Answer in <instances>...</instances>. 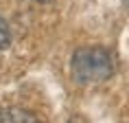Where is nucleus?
<instances>
[{"label":"nucleus","mask_w":129,"mask_h":123,"mask_svg":"<svg viewBox=\"0 0 129 123\" xmlns=\"http://www.w3.org/2000/svg\"><path fill=\"white\" fill-rule=\"evenodd\" d=\"M116 70L114 55L105 46H81L70 57L72 79L81 86L107 81Z\"/></svg>","instance_id":"obj_1"},{"label":"nucleus","mask_w":129,"mask_h":123,"mask_svg":"<svg viewBox=\"0 0 129 123\" xmlns=\"http://www.w3.org/2000/svg\"><path fill=\"white\" fill-rule=\"evenodd\" d=\"M0 123H42V121L24 108H5L0 110Z\"/></svg>","instance_id":"obj_2"},{"label":"nucleus","mask_w":129,"mask_h":123,"mask_svg":"<svg viewBox=\"0 0 129 123\" xmlns=\"http://www.w3.org/2000/svg\"><path fill=\"white\" fill-rule=\"evenodd\" d=\"M9 46H11V29H9L7 20L0 15V51H5Z\"/></svg>","instance_id":"obj_3"},{"label":"nucleus","mask_w":129,"mask_h":123,"mask_svg":"<svg viewBox=\"0 0 129 123\" xmlns=\"http://www.w3.org/2000/svg\"><path fill=\"white\" fill-rule=\"evenodd\" d=\"M68 123H81V119H79V116H72V119H70Z\"/></svg>","instance_id":"obj_4"},{"label":"nucleus","mask_w":129,"mask_h":123,"mask_svg":"<svg viewBox=\"0 0 129 123\" xmlns=\"http://www.w3.org/2000/svg\"><path fill=\"white\" fill-rule=\"evenodd\" d=\"M122 5H125V9H129V0H122Z\"/></svg>","instance_id":"obj_5"},{"label":"nucleus","mask_w":129,"mask_h":123,"mask_svg":"<svg viewBox=\"0 0 129 123\" xmlns=\"http://www.w3.org/2000/svg\"><path fill=\"white\" fill-rule=\"evenodd\" d=\"M33 2H50V0H33Z\"/></svg>","instance_id":"obj_6"}]
</instances>
